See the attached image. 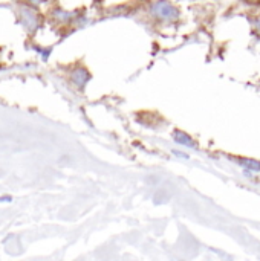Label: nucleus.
<instances>
[{
    "instance_id": "f257e3e1",
    "label": "nucleus",
    "mask_w": 260,
    "mask_h": 261,
    "mask_svg": "<svg viewBox=\"0 0 260 261\" xmlns=\"http://www.w3.org/2000/svg\"><path fill=\"white\" fill-rule=\"evenodd\" d=\"M150 14L158 21H166V23L176 21L181 15L179 9L170 0H155L150 5Z\"/></svg>"
},
{
    "instance_id": "f03ea898",
    "label": "nucleus",
    "mask_w": 260,
    "mask_h": 261,
    "mask_svg": "<svg viewBox=\"0 0 260 261\" xmlns=\"http://www.w3.org/2000/svg\"><path fill=\"white\" fill-rule=\"evenodd\" d=\"M18 18H20V23L23 24V28L28 32H34L38 28V24H40L38 12L32 6H28V5H20V8H18Z\"/></svg>"
},
{
    "instance_id": "7ed1b4c3",
    "label": "nucleus",
    "mask_w": 260,
    "mask_h": 261,
    "mask_svg": "<svg viewBox=\"0 0 260 261\" xmlns=\"http://www.w3.org/2000/svg\"><path fill=\"white\" fill-rule=\"evenodd\" d=\"M90 80V73L84 69V67H77L70 72V81L78 87V89H83L87 81Z\"/></svg>"
},
{
    "instance_id": "20e7f679",
    "label": "nucleus",
    "mask_w": 260,
    "mask_h": 261,
    "mask_svg": "<svg viewBox=\"0 0 260 261\" xmlns=\"http://www.w3.org/2000/svg\"><path fill=\"white\" fill-rule=\"evenodd\" d=\"M173 139H175V142H176V144H179V145H182V147L196 148V142H195V139H193L190 135H187V133L181 132V130H175V133H173Z\"/></svg>"
},
{
    "instance_id": "39448f33",
    "label": "nucleus",
    "mask_w": 260,
    "mask_h": 261,
    "mask_svg": "<svg viewBox=\"0 0 260 261\" xmlns=\"http://www.w3.org/2000/svg\"><path fill=\"white\" fill-rule=\"evenodd\" d=\"M238 162L248 173H260V162L256 161V159H245V158H242Z\"/></svg>"
},
{
    "instance_id": "423d86ee",
    "label": "nucleus",
    "mask_w": 260,
    "mask_h": 261,
    "mask_svg": "<svg viewBox=\"0 0 260 261\" xmlns=\"http://www.w3.org/2000/svg\"><path fill=\"white\" fill-rule=\"evenodd\" d=\"M75 15H77L75 12H67V11H61V9H55L52 12V17L60 23H69Z\"/></svg>"
},
{
    "instance_id": "0eeeda50",
    "label": "nucleus",
    "mask_w": 260,
    "mask_h": 261,
    "mask_svg": "<svg viewBox=\"0 0 260 261\" xmlns=\"http://www.w3.org/2000/svg\"><path fill=\"white\" fill-rule=\"evenodd\" d=\"M12 202V196H0V203H11Z\"/></svg>"
},
{
    "instance_id": "6e6552de",
    "label": "nucleus",
    "mask_w": 260,
    "mask_h": 261,
    "mask_svg": "<svg viewBox=\"0 0 260 261\" xmlns=\"http://www.w3.org/2000/svg\"><path fill=\"white\" fill-rule=\"evenodd\" d=\"M173 154L178 156V158H182V159H188V154H185L182 151H178V150H173Z\"/></svg>"
},
{
    "instance_id": "1a4fd4ad",
    "label": "nucleus",
    "mask_w": 260,
    "mask_h": 261,
    "mask_svg": "<svg viewBox=\"0 0 260 261\" xmlns=\"http://www.w3.org/2000/svg\"><path fill=\"white\" fill-rule=\"evenodd\" d=\"M28 2H29V3H31L32 6H37V5H40V3H41L43 0H28Z\"/></svg>"
},
{
    "instance_id": "9d476101",
    "label": "nucleus",
    "mask_w": 260,
    "mask_h": 261,
    "mask_svg": "<svg viewBox=\"0 0 260 261\" xmlns=\"http://www.w3.org/2000/svg\"><path fill=\"white\" fill-rule=\"evenodd\" d=\"M256 28H257V31H259V32H260V18H259V20H257V21H256Z\"/></svg>"
}]
</instances>
